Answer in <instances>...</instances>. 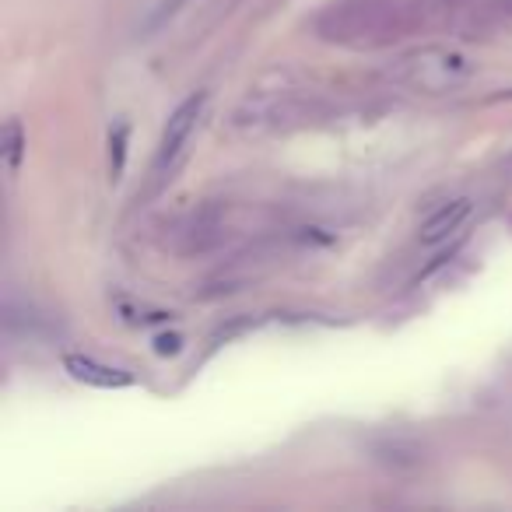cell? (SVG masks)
<instances>
[{
	"label": "cell",
	"instance_id": "1",
	"mask_svg": "<svg viewBox=\"0 0 512 512\" xmlns=\"http://www.w3.org/2000/svg\"><path fill=\"white\" fill-rule=\"evenodd\" d=\"M456 0H341L320 18V36L341 46H390L449 15Z\"/></svg>",
	"mask_w": 512,
	"mask_h": 512
},
{
	"label": "cell",
	"instance_id": "2",
	"mask_svg": "<svg viewBox=\"0 0 512 512\" xmlns=\"http://www.w3.org/2000/svg\"><path fill=\"white\" fill-rule=\"evenodd\" d=\"M477 71V64L460 50H449V46H421V50L407 53L393 64L390 78L397 85L411 88V92L425 95H442L460 88L470 74Z\"/></svg>",
	"mask_w": 512,
	"mask_h": 512
},
{
	"label": "cell",
	"instance_id": "3",
	"mask_svg": "<svg viewBox=\"0 0 512 512\" xmlns=\"http://www.w3.org/2000/svg\"><path fill=\"white\" fill-rule=\"evenodd\" d=\"M309 113H313V102L295 92H281V88L278 92H256L235 109V127L246 134H271V130L295 127Z\"/></svg>",
	"mask_w": 512,
	"mask_h": 512
},
{
	"label": "cell",
	"instance_id": "4",
	"mask_svg": "<svg viewBox=\"0 0 512 512\" xmlns=\"http://www.w3.org/2000/svg\"><path fill=\"white\" fill-rule=\"evenodd\" d=\"M204 102H207L204 95H190V99L169 116V123H165V130H162V144H158V155H155V172H165L176 165V158L183 155L190 134L197 130V120H200V113H204Z\"/></svg>",
	"mask_w": 512,
	"mask_h": 512
},
{
	"label": "cell",
	"instance_id": "5",
	"mask_svg": "<svg viewBox=\"0 0 512 512\" xmlns=\"http://www.w3.org/2000/svg\"><path fill=\"white\" fill-rule=\"evenodd\" d=\"M64 369L71 372L78 383L99 386V390H123V386H134V376L113 365H102L88 355H64Z\"/></svg>",
	"mask_w": 512,
	"mask_h": 512
},
{
	"label": "cell",
	"instance_id": "6",
	"mask_svg": "<svg viewBox=\"0 0 512 512\" xmlns=\"http://www.w3.org/2000/svg\"><path fill=\"white\" fill-rule=\"evenodd\" d=\"M467 214H470V200H453V204H446L425 228H421V242H425V246H435V242L449 239Z\"/></svg>",
	"mask_w": 512,
	"mask_h": 512
},
{
	"label": "cell",
	"instance_id": "7",
	"mask_svg": "<svg viewBox=\"0 0 512 512\" xmlns=\"http://www.w3.org/2000/svg\"><path fill=\"white\" fill-rule=\"evenodd\" d=\"M186 4H190V0H158L155 8H151V15L144 18L141 32H144V36H151V32H158V29H162V25H169L172 18H176L179 11L186 8Z\"/></svg>",
	"mask_w": 512,
	"mask_h": 512
},
{
	"label": "cell",
	"instance_id": "8",
	"mask_svg": "<svg viewBox=\"0 0 512 512\" xmlns=\"http://www.w3.org/2000/svg\"><path fill=\"white\" fill-rule=\"evenodd\" d=\"M123 162H127V123H120V127L109 134V165H113V179H120Z\"/></svg>",
	"mask_w": 512,
	"mask_h": 512
},
{
	"label": "cell",
	"instance_id": "9",
	"mask_svg": "<svg viewBox=\"0 0 512 512\" xmlns=\"http://www.w3.org/2000/svg\"><path fill=\"white\" fill-rule=\"evenodd\" d=\"M22 123L11 120L8 130H4V155H8V169L18 172V165H22Z\"/></svg>",
	"mask_w": 512,
	"mask_h": 512
},
{
	"label": "cell",
	"instance_id": "10",
	"mask_svg": "<svg viewBox=\"0 0 512 512\" xmlns=\"http://www.w3.org/2000/svg\"><path fill=\"white\" fill-rule=\"evenodd\" d=\"M491 15L512 18V0H491Z\"/></svg>",
	"mask_w": 512,
	"mask_h": 512
},
{
	"label": "cell",
	"instance_id": "11",
	"mask_svg": "<svg viewBox=\"0 0 512 512\" xmlns=\"http://www.w3.org/2000/svg\"><path fill=\"white\" fill-rule=\"evenodd\" d=\"M158 351H162V355L169 351V355H172V351H179V341H176V337H162V341H158Z\"/></svg>",
	"mask_w": 512,
	"mask_h": 512
}]
</instances>
